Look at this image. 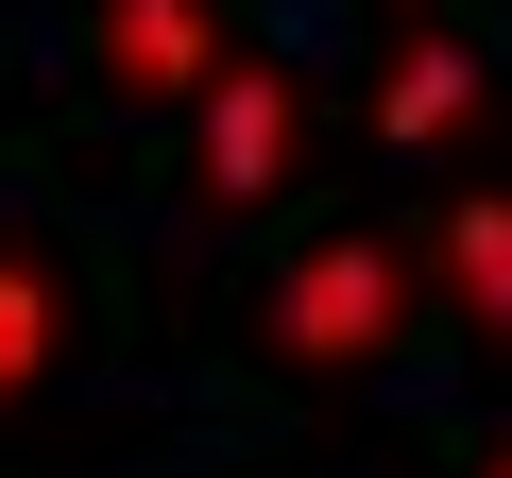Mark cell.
Returning <instances> with one entry per match:
<instances>
[{
  "label": "cell",
  "mask_w": 512,
  "mask_h": 478,
  "mask_svg": "<svg viewBox=\"0 0 512 478\" xmlns=\"http://www.w3.org/2000/svg\"><path fill=\"white\" fill-rule=\"evenodd\" d=\"M69 52H86L103 103H205V86L239 69L222 0H69Z\"/></svg>",
  "instance_id": "2"
},
{
  "label": "cell",
  "mask_w": 512,
  "mask_h": 478,
  "mask_svg": "<svg viewBox=\"0 0 512 478\" xmlns=\"http://www.w3.org/2000/svg\"><path fill=\"white\" fill-rule=\"evenodd\" d=\"M410 18H427V0H410Z\"/></svg>",
  "instance_id": "8"
},
{
  "label": "cell",
  "mask_w": 512,
  "mask_h": 478,
  "mask_svg": "<svg viewBox=\"0 0 512 478\" xmlns=\"http://www.w3.org/2000/svg\"><path fill=\"white\" fill-rule=\"evenodd\" d=\"M461 478H512V444H495V461H461Z\"/></svg>",
  "instance_id": "7"
},
{
  "label": "cell",
  "mask_w": 512,
  "mask_h": 478,
  "mask_svg": "<svg viewBox=\"0 0 512 478\" xmlns=\"http://www.w3.org/2000/svg\"><path fill=\"white\" fill-rule=\"evenodd\" d=\"M256 325H274V359H308V376H376V359L410 342V239H376V222L308 239Z\"/></svg>",
  "instance_id": "1"
},
{
  "label": "cell",
  "mask_w": 512,
  "mask_h": 478,
  "mask_svg": "<svg viewBox=\"0 0 512 478\" xmlns=\"http://www.w3.org/2000/svg\"><path fill=\"white\" fill-rule=\"evenodd\" d=\"M69 359H86V274L52 257L35 222H0V410H35Z\"/></svg>",
  "instance_id": "4"
},
{
  "label": "cell",
  "mask_w": 512,
  "mask_h": 478,
  "mask_svg": "<svg viewBox=\"0 0 512 478\" xmlns=\"http://www.w3.org/2000/svg\"><path fill=\"white\" fill-rule=\"evenodd\" d=\"M478 103H495V69H478L461 35H427V18H410V35H393V69H376V137H393V154H444Z\"/></svg>",
  "instance_id": "5"
},
{
  "label": "cell",
  "mask_w": 512,
  "mask_h": 478,
  "mask_svg": "<svg viewBox=\"0 0 512 478\" xmlns=\"http://www.w3.org/2000/svg\"><path fill=\"white\" fill-rule=\"evenodd\" d=\"M291 171H308V86L239 52V69L205 86V137H188V205H205V222H239V205H274Z\"/></svg>",
  "instance_id": "3"
},
{
  "label": "cell",
  "mask_w": 512,
  "mask_h": 478,
  "mask_svg": "<svg viewBox=\"0 0 512 478\" xmlns=\"http://www.w3.org/2000/svg\"><path fill=\"white\" fill-rule=\"evenodd\" d=\"M427 257H444V291H461V325H478V359H512V188H461Z\"/></svg>",
  "instance_id": "6"
}]
</instances>
